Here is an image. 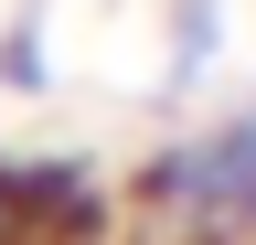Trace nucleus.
Returning <instances> with one entry per match:
<instances>
[{
    "mask_svg": "<svg viewBox=\"0 0 256 245\" xmlns=\"http://www.w3.org/2000/svg\"><path fill=\"white\" fill-rule=\"evenodd\" d=\"M128 213L160 245H256V96L171 139L128 181Z\"/></svg>",
    "mask_w": 256,
    "mask_h": 245,
    "instance_id": "obj_1",
    "label": "nucleus"
},
{
    "mask_svg": "<svg viewBox=\"0 0 256 245\" xmlns=\"http://www.w3.org/2000/svg\"><path fill=\"white\" fill-rule=\"evenodd\" d=\"M214 43H224V0H182L171 11V85H203Z\"/></svg>",
    "mask_w": 256,
    "mask_h": 245,
    "instance_id": "obj_3",
    "label": "nucleus"
},
{
    "mask_svg": "<svg viewBox=\"0 0 256 245\" xmlns=\"http://www.w3.org/2000/svg\"><path fill=\"white\" fill-rule=\"evenodd\" d=\"M0 75H11V85H43V32H32V21L0 43Z\"/></svg>",
    "mask_w": 256,
    "mask_h": 245,
    "instance_id": "obj_4",
    "label": "nucleus"
},
{
    "mask_svg": "<svg viewBox=\"0 0 256 245\" xmlns=\"http://www.w3.org/2000/svg\"><path fill=\"white\" fill-rule=\"evenodd\" d=\"M118 192L86 160H0V245H107Z\"/></svg>",
    "mask_w": 256,
    "mask_h": 245,
    "instance_id": "obj_2",
    "label": "nucleus"
}]
</instances>
